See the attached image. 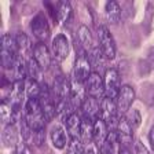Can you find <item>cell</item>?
<instances>
[{"label": "cell", "instance_id": "obj_3", "mask_svg": "<svg viewBox=\"0 0 154 154\" xmlns=\"http://www.w3.org/2000/svg\"><path fill=\"white\" fill-rule=\"evenodd\" d=\"M92 73V67L90 63V58L87 55V52L80 51L76 55V61H74V69H73V79H76L77 81L84 83L88 80L90 74Z\"/></svg>", "mask_w": 154, "mask_h": 154}, {"label": "cell", "instance_id": "obj_10", "mask_svg": "<svg viewBox=\"0 0 154 154\" xmlns=\"http://www.w3.org/2000/svg\"><path fill=\"white\" fill-rule=\"evenodd\" d=\"M30 29L32 33L36 38H38L40 42H45L50 37V26L45 17L43 14H37L30 22Z\"/></svg>", "mask_w": 154, "mask_h": 154}, {"label": "cell", "instance_id": "obj_21", "mask_svg": "<svg viewBox=\"0 0 154 154\" xmlns=\"http://www.w3.org/2000/svg\"><path fill=\"white\" fill-rule=\"evenodd\" d=\"M77 38H79V44H81V47L84 48V51L92 50V36H91V30L88 29V26L81 25L79 28L77 32Z\"/></svg>", "mask_w": 154, "mask_h": 154}, {"label": "cell", "instance_id": "obj_17", "mask_svg": "<svg viewBox=\"0 0 154 154\" xmlns=\"http://www.w3.org/2000/svg\"><path fill=\"white\" fill-rule=\"evenodd\" d=\"M105 15L109 23H112V25L119 23L121 19V7L116 2H107L105 7Z\"/></svg>", "mask_w": 154, "mask_h": 154}, {"label": "cell", "instance_id": "obj_4", "mask_svg": "<svg viewBox=\"0 0 154 154\" xmlns=\"http://www.w3.org/2000/svg\"><path fill=\"white\" fill-rule=\"evenodd\" d=\"M98 40H99V48L106 57V59H114L116 58V43L112 33L105 25L98 28Z\"/></svg>", "mask_w": 154, "mask_h": 154}, {"label": "cell", "instance_id": "obj_28", "mask_svg": "<svg viewBox=\"0 0 154 154\" xmlns=\"http://www.w3.org/2000/svg\"><path fill=\"white\" fill-rule=\"evenodd\" d=\"M117 154H132L131 147H124V146H120L119 153H117Z\"/></svg>", "mask_w": 154, "mask_h": 154}, {"label": "cell", "instance_id": "obj_20", "mask_svg": "<svg viewBox=\"0 0 154 154\" xmlns=\"http://www.w3.org/2000/svg\"><path fill=\"white\" fill-rule=\"evenodd\" d=\"M72 7L67 2H59L57 4V19L61 25H67L72 19Z\"/></svg>", "mask_w": 154, "mask_h": 154}, {"label": "cell", "instance_id": "obj_19", "mask_svg": "<svg viewBox=\"0 0 154 154\" xmlns=\"http://www.w3.org/2000/svg\"><path fill=\"white\" fill-rule=\"evenodd\" d=\"M2 140H3L4 147L14 149L18 143V134H17L15 125H7L2 134Z\"/></svg>", "mask_w": 154, "mask_h": 154}, {"label": "cell", "instance_id": "obj_11", "mask_svg": "<svg viewBox=\"0 0 154 154\" xmlns=\"http://www.w3.org/2000/svg\"><path fill=\"white\" fill-rule=\"evenodd\" d=\"M32 57L35 58V61L40 65V67H42L43 70H47L48 67L51 66L52 55H51V52H50V50H48V47L43 42H38L35 44Z\"/></svg>", "mask_w": 154, "mask_h": 154}, {"label": "cell", "instance_id": "obj_8", "mask_svg": "<svg viewBox=\"0 0 154 154\" xmlns=\"http://www.w3.org/2000/svg\"><path fill=\"white\" fill-rule=\"evenodd\" d=\"M135 100V91L131 85H121L119 91V95H117V109H119V114L120 116H124L127 114L129 109H131L132 103Z\"/></svg>", "mask_w": 154, "mask_h": 154}, {"label": "cell", "instance_id": "obj_30", "mask_svg": "<svg viewBox=\"0 0 154 154\" xmlns=\"http://www.w3.org/2000/svg\"><path fill=\"white\" fill-rule=\"evenodd\" d=\"M83 154H95V150H94V147L90 144H85V149H84V153Z\"/></svg>", "mask_w": 154, "mask_h": 154}, {"label": "cell", "instance_id": "obj_23", "mask_svg": "<svg viewBox=\"0 0 154 154\" xmlns=\"http://www.w3.org/2000/svg\"><path fill=\"white\" fill-rule=\"evenodd\" d=\"M42 67L37 62L35 61V58H30L28 62H26V74H28V79L29 80H35L38 81L40 77H42Z\"/></svg>", "mask_w": 154, "mask_h": 154}, {"label": "cell", "instance_id": "obj_25", "mask_svg": "<svg viewBox=\"0 0 154 154\" xmlns=\"http://www.w3.org/2000/svg\"><path fill=\"white\" fill-rule=\"evenodd\" d=\"M84 149L85 146L80 138H70L66 147V154H83Z\"/></svg>", "mask_w": 154, "mask_h": 154}, {"label": "cell", "instance_id": "obj_29", "mask_svg": "<svg viewBox=\"0 0 154 154\" xmlns=\"http://www.w3.org/2000/svg\"><path fill=\"white\" fill-rule=\"evenodd\" d=\"M17 154H29V150H28V147H26V144H21L18 147V153Z\"/></svg>", "mask_w": 154, "mask_h": 154}, {"label": "cell", "instance_id": "obj_16", "mask_svg": "<svg viewBox=\"0 0 154 154\" xmlns=\"http://www.w3.org/2000/svg\"><path fill=\"white\" fill-rule=\"evenodd\" d=\"M90 63H91V67L95 69L94 72L100 74V70L105 69V65H106V57L103 55V52L100 51L99 47H94L92 50L90 51Z\"/></svg>", "mask_w": 154, "mask_h": 154}, {"label": "cell", "instance_id": "obj_13", "mask_svg": "<svg viewBox=\"0 0 154 154\" xmlns=\"http://www.w3.org/2000/svg\"><path fill=\"white\" fill-rule=\"evenodd\" d=\"M65 127H66L67 134L70 138H80L81 135V125H83V119L74 112H70L63 119Z\"/></svg>", "mask_w": 154, "mask_h": 154}, {"label": "cell", "instance_id": "obj_31", "mask_svg": "<svg viewBox=\"0 0 154 154\" xmlns=\"http://www.w3.org/2000/svg\"><path fill=\"white\" fill-rule=\"evenodd\" d=\"M99 154H113V153L107 147H106V146H102V147L99 149Z\"/></svg>", "mask_w": 154, "mask_h": 154}, {"label": "cell", "instance_id": "obj_24", "mask_svg": "<svg viewBox=\"0 0 154 154\" xmlns=\"http://www.w3.org/2000/svg\"><path fill=\"white\" fill-rule=\"evenodd\" d=\"M40 95H42V87H40L38 81L28 80V83H26V96L29 99H38Z\"/></svg>", "mask_w": 154, "mask_h": 154}, {"label": "cell", "instance_id": "obj_22", "mask_svg": "<svg viewBox=\"0 0 154 154\" xmlns=\"http://www.w3.org/2000/svg\"><path fill=\"white\" fill-rule=\"evenodd\" d=\"M0 113H2V120H3V122L7 125H13L14 121L17 120V117H18L15 110L11 107V105H10L6 99H3V102H2Z\"/></svg>", "mask_w": 154, "mask_h": 154}, {"label": "cell", "instance_id": "obj_27", "mask_svg": "<svg viewBox=\"0 0 154 154\" xmlns=\"http://www.w3.org/2000/svg\"><path fill=\"white\" fill-rule=\"evenodd\" d=\"M132 154H150V153H149V150L142 142H136V143H134V147H132Z\"/></svg>", "mask_w": 154, "mask_h": 154}, {"label": "cell", "instance_id": "obj_12", "mask_svg": "<svg viewBox=\"0 0 154 154\" xmlns=\"http://www.w3.org/2000/svg\"><path fill=\"white\" fill-rule=\"evenodd\" d=\"M81 110H83L84 119H88L95 122L96 120L100 119V100L87 95V98L81 105Z\"/></svg>", "mask_w": 154, "mask_h": 154}, {"label": "cell", "instance_id": "obj_26", "mask_svg": "<svg viewBox=\"0 0 154 154\" xmlns=\"http://www.w3.org/2000/svg\"><path fill=\"white\" fill-rule=\"evenodd\" d=\"M125 116V119L129 121V124L134 127V128H136V127H139L140 125V121H142V119H140V114H139V112L138 110H135V109H129L128 112H127V114H124Z\"/></svg>", "mask_w": 154, "mask_h": 154}, {"label": "cell", "instance_id": "obj_5", "mask_svg": "<svg viewBox=\"0 0 154 154\" xmlns=\"http://www.w3.org/2000/svg\"><path fill=\"white\" fill-rule=\"evenodd\" d=\"M103 83H105V96L112 98V99H117L121 85H120V73L116 67L106 69Z\"/></svg>", "mask_w": 154, "mask_h": 154}, {"label": "cell", "instance_id": "obj_2", "mask_svg": "<svg viewBox=\"0 0 154 154\" xmlns=\"http://www.w3.org/2000/svg\"><path fill=\"white\" fill-rule=\"evenodd\" d=\"M18 58V45L15 37L3 35L2 37V65L4 69H13Z\"/></svg>", "mask_w": 154, "mask_h": 154}, {"label": "cell", "instance_id": "obj_1", "mask_svg": "<svg viewBox=\"0 0 154 154\" xmlns=\"http://www.w3.org/2000/svg\"><path fill=\"white\" fill-rule=\"evenodd\" d=\"M23 117L33 132L43 131L45 128V117L38 99H28L23 106Z\"/></svg>", "mask_w": 154, "mask_h": 154}, {"label": "cell", "instance_id": "obj_15", "mask_svg": "<svg viewBox=\"0 0 154 154\" xmlns=\"http://www.w3.org/2000/svg\"><path fill=\"white\" fill-rule=\"evenodd\" d=\"M107 135H109V128L107 125L105 124L103 120H96L94 122V134H92V140L94 143L98 146V147H102L105 144L106 139H107Z\"/></svg>", "mask_w": 154, "mask_h": 154}, {"label": "cell", "instance_id": "obj_18", "mask_svg": "<svg viewBox=\"0 0 154 154\" xmlns=\"http://www.w3.org/2000/svg\"><path fill=\"white\" fill-rule=\"evenodd\" d=\"M51 140H52V144H54L55 149L62 150V149L66 147L67 138H66V132H65V129L62 128V127H59V125L52 127V129H51Z\"/></svg>", "mask_w": 154, "mask_h": 154}, {"label": "cell", "instance_id": "obj_14", "mask_svg": "<svg viewBox=\"0 0 154 154\" xmlns=\"http://www.w3.org/2000/svg\"><path fill=\"white\" fill-rule=\"evenodd\" d=\"M85 84L77 81L76 79L70 80V103L74 107H81L84 99L87 98Z\"/></svg>", "mask_w": 154, "mask_h": 154}, {"label": "cell", "instance_id": "obj_9", "mask_svg": "<svg viewBox=\"0 0 154 154\" xmlns=\"http://www.w3.org/2000/svg\"><path fill=\"white\" fill-rule=\"evenodd\" d=\"M69 54V42L65 35H57L52 38L51 44V55L55 61L62 62L67 58Z\"/></svg>", "mask_w": 154, "mask_h": 154}, {"label": "cell", "instance_id": "obj_6", "mask_svg": "<svg viewBox=\"0 0 154 154\" xmlns=\"http://www.w3.org/2000/svg\"><path fill=\"white\" fill-rule=\"evenodd\" d=\"M134 127L129 124V121L125 119V116H121L116 128V135L119 139L120 146L124 147H131L132 142H134Z\"/></svg>", "mask_w": 154, "mask_h": 154}, {"label": "cell", "instance_id": "obj_7", "mask_svg": "<svg viewBox=\"0 0 154 154\" xmlns=\"http://www.w3.org/2000/svg\"><path fill=\"white\" fill-rule=\"evenodd\" d=\"M85 91L88 96H92L98 100H102L105 98V83L99 73L92 72L85 81Z\"/></svg>", "mask_w": 154, "mask_h": 154}]
</instances>
